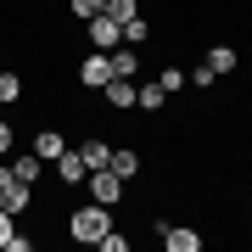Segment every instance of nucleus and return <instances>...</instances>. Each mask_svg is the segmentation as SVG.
Here are the masks:
<instances>
[{
  "mask_svg": "<svg viewBox=\"0 0 252 252\" xmlns=\"http://www.w3.org/2000/svg\"><path fill=\"white\" fill-rule=\"evenodd\" d=\"M28 190H34V185H23L17 174H11V162L0 157V207H6L11 219H17V213H28Z\"/></svg>",
  "mask_w": 252,
  "mask_h": 252,
  "instance_id": "obj_2",
  "label": "nucleus"
},
{
  "mask_svg": "<svg viewBox=\"0 0 252 252\" xmlns=\"http://www.w3.org/2000/svg\"><path fill=\"white\" fill-rule=\"evenodd\" d=\"M107 79H112V62H107V51H95V56H84V62H79V84H84V90H101Z\"/></svg>",
  "mask_w": 252,
  "mask_h": 252,
  "instance_id": "obj_5",
  "label": "nucleus"
},
{
  "mask_svg": "<svg viewBox=\"0 0 252 252\" xmlns=\"http://www.w3.org/2000/svg\"><path fill=\"white\" fill-rule=\"evenodd\" d=\"M73 17H79V23H90V17H101V11H107V0H73Z\"/></svg>",
  "mask_w": 252,
  "mask_h": 252,
  "instance_id": "obj_19",
  "label": "nucleus"
},
{
  "mask_svg": "<svg viewBox=\"0 0 252 252\" xmlns=\"http://www.w3.org/2000/svg\"><path fill=\"white\" fill-rule=\"evenodd\" d=\"M135 90H140L135 79H107V84H101V95H107V107H118V112H124V107H135Z\"/></svg>",
  "mask_w": 252,
  "mask_h": 252,
  "instance_id": "obj_8",
  "label": "nucleus"
},
{
  "mask_svg": "<svg viewBox=\"0 0 252 252\" xmlns=\"http://www.w3.org/2000/svg\"><path fill=\"white\" fill-rule=\"evenodd\" d=\"M51 168H56V180H62V185H84V174H90V168H84V157H79V146H67Z\"/></svg>",
  "mask_w": 252,
  "mask_h": 252,
  "instance_id": "obj_6",
  "label": "nucleus"
},
{
  "mask_svg": "<svg viewBox=\"0 0 252 252\" xmlns=\"http://www.w3.org/2000/svg\"><path fill=\"white\" fill-rule=\"evenodd\" d=\"M107 230H112V207H101V202L73 207V219H67V235H73V241H84V247H95Z\"/></svg>",
  "mask_w": 252,
  "mask_h": 252,
  "instance_id": "obj_1",
  "label": "nucleus"
},
{
  "mask_svg": "<svg viewBox=\"0 0 252 252\" xmlns=\"http://www.w3.org/2000/svg\"><path fill=\"white\" fill-rule=\"evenodd\" d=\"M135 107H140V112H162V107H168V90H162L157 79L140 84V90H135Z\"/></svg>",
  "mask_w": 252,
  "mask_h": 252,
  "instance_id": "obj_12",
  "label": "nucleus"
},
{
  "mask_svg": "<svg viewBox=\"0 0 252 252\" xmlns=\"http://www.w3.org/2000/svg\"><path fill=\"white\" fill-rule=\"evenodd\" d=\"M62 152H67V140L56 135V129H39V135H34V157H39V162H56Z\"/></svg>",
  "mask_w": 252,
  "mask_h": 252,
  "instance_id": "obj_11",
  "label": "nucleus"
},
{
  "mask_svg": "<svg viewBox=\"0 0 252 252\" xmlns=\"http://www.w3.org/2000/svg\"><path fill=\"white\" fill-rule=\"evenodd\" d=\"M107 168L118 174V180H135V174H140V152H135V146H112V157H107Z\"/></svg>",
  "mask_w": 252,
  "mask_h": 252,
  "instance_id": "obj_7",
  "label": "nucleus"
},
{
  "mask_svg": "<svg viewBox=\"0 0 252 252\" xmlns=\"http://www.w3.org/2000/svg\"><path fill=\"white\" fill-rule=\"evenodd\" d=\"M146 39H152V23H146V17H129V23H124V45H135V51H140Z\"/></svg>",
  "mask_w": 252,
  "mask_h": 252,
  "instance_id": "obj_16",
  "label": "nucleus"
},
{
  "mask_svg": "<svg viewBox=\"0 0 252 252\" xmlns=\"http://www.w3.org/2000/svg\"><path fill=\"white\" fill-rule=\"evenodd\" d=\"M157 84H162L168 95H180V90H185L190 79H185V67H162V73H157Z\"/></svg>",
  "mask_w": 252,
  "mask_h": 252,
  "instance_id": "obj_18",
  "label": "nucleus"
},
{
  "mask_svg": "<svg viewBox=\"0 0 252 252\" xmlns=\"http://www.w3.org/2000/svg\"><path fill=\"white\" fill-rule=\"evenodd\" d=\"M185 79H190V84H196V90H207V84H213V79H219V73H213V67H207V62H196V67H190V73H185Z\"/></svg>",
  "mask_w": 252,
  "mask_h": 252,
  "instance_id": "obj_21",
  "label": "nucleus"
},
{
  "mask_svg": "<svg viewBox=\"0 0 252 252\" xmlns=\"http://www.w3.org/2000/svg\"><path fill=\"white\" fill-rule=\"evenodd\" d=\"M84 180H90V202H101V207H118V202H124V180H118L112 168H90Z\"/></svg>",
  "mask_w": 252,
  "mask_h": 252,
  "instance_id": "obj_3",
  "label": "nucleus"
},
{
  "mask_svg": "<svg viewBox=\"0 0 252 252\" xmlns=\"http://www.w3.org/2000/svg\"><path fill=\"white\" fill-rule=\"evenodd\" d=\"M79 157H84V168H107L112 146H107V140H84V146H79Z\"/></svg>",
  "mask_w": 252,
  "mask_h": 252,
  "instance_id": "obj_14",
  "label": "nucleus"
},
{
  "mask_svg": "<svg viewBox=\"0 0 252 252\" xmlns=\"http://www.w3.org/2000/svg\"><path fill=\"white\" fill-rule=\"evenodd\" d=\"M107 62H112V79H135V73H140L135 45H118V51H107Z\"/></svg>",
  "mask_w": 252,
  "mask_h": 252,
  "instance_id": "obj_10",
  "label": "nucleus"
},
{
  "mask_svg": "<svg viewBox=\"0 0 252 252\" xmlns=\"http://www.w3.org/2000/svg\"><path fill=\"white\" fill-rule=\"evenodd\" d=\"M107 17L129 23V17H140V6H135V0H107Z\"/></svg>",
  "mask_w": 252,
  "mask_h": 252,
  "instance_id": "obj_20",
  "label": "nucleus"
},
{
  "mask_svg": "<svg viewBox=\"0 0 252 252\" xmlns=\"http://www.w3.org/2000/svg\"><path fill=\"white\" fill-rule=\"evenodd\" d=\"M162 247H168V252H202V235L185 230V224H168V230H162Z\"/></svg>",
  "mask_w": 252,
  "mask_h": 252,
  "instance_id": "obj_9",
  "label": "nucleus"
},
{
  "mask_svg": "<svg viewBox=\"0 0 252 252\" xmlns=\"http://www.w3.org/2000/svg\"><path fill=\"white\" fill-rule=\"evenodd\" d=\"M90 45H95V51H118V45H124V23L107 17V11L90 17Z\"/></svg>",
  "mask_w": 252,
  "mask_h": 252,
  "instance_id": "obj_4",
  "label": "nucleus"
},
{
  "mask_svg": "<svg viewBox=\"0 0 252 252\" xmlns=\"http://www.w3.org/2000/svg\"><path fill=\"white\" fill-rule=\"evenodd\" d=\"M0 101H23V73L0 67Z\"/></svg>",
  "mask_w": 252,
  "mask_h": 252,
  "instance_id": "obj_17",
  "label": "nucleus"
},
{
  "mask_svg": "<svg viewBox=\"0 0 252 252\" xmlns=\"http://www.w3.org/2000/svg\"><path fill=\"white\" fill-rule=\"evenodd\" d=\"M11 235H17V224H11V213H6V207H0V247H6Z\"/></svg>",
  "mask_w": 252,
  "mask_h": 252,
  "instance_id": "obj_24",
  "label": "nucleus"
},
{
  "mask_svg": "<svg viewBox=\"0 0 252 252\" xmlns=\"http://www.w3.org/2000/svg\"><path fill=\"white\" fill-rule=\"evenodd\" d=\"M95 247H101V252H129V235H118V230H107V235H101Z\"/></svg>",
  "mask_w": 252,
  "mask_h": 252,
  "instance_id": "obj_22",
  "label": "nucleus"
},
{
  "mask_svg": "<svg viewBox=\"0 0 252 252\" xmlns=\"http://www.w3.org/2000/svg\"><path fill=\"white\" fill-rule=\"evenodd\" d=\"M6 162H11V174H17L23 185H34V180H39V168H45V162H39L34 152H23V157H6Z\"/></svg>",
  "mask_w": 252,
  "mask_h": 252,
  "instance_id": "obj_13",
  "label": "nucleus"
},
{
  "mask_svg": "<svg viewBox=\"0 0 252 252\" xmlns=\"http://www.w3.org/2000/svg\"><path fill=\"white\" fill-rule=\"evenodd\" d=\"M235 62H241V56H235L230 45H213V51H207V67H213L219 79H224V73H235Z\"/></svg>",
  "mask_w": 252,
  "mask_h": 252,
  "instance_id": "obj_15",
  "label": "nucleus"
},
{
  "mask_svg": "<svg viewBox=\"0 0 252 252\" xmlns=\"http://www.w3.org/2000/svg\"><path fill=\"white\" fill-rule=\"evenodd\" d=\"M11 152H17V146H11V124L0 118V157H11Z\"/></svg>",
  "mask_w": 252,
  "mask_h": 252,
  "instance_id": "obj_23",
  "label": "nucleus"
}]
</instances>
